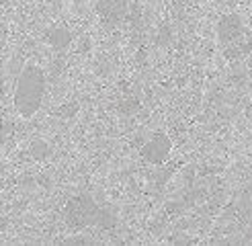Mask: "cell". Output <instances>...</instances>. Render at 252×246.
<instances>
[{
    "label": "cell",
    "mask_w": 252,
    "mask_h": 246,
    "mask_svg": "<svg viewBox=\"0 0 252 246\" xmlns=\"http://www.w3.org/2000/svg\"><path fill=\"white\" fill-rule=\"evenodd\" d=\"M45 86H47L45 72L39 66L27 64L21 70L15 86V96H12V103H15V109L21 117L31 119L41 109Z\"/></svg>",
    "instance_id": "6da1fadb"
},
{
    "label": "cell",
    "mask_w": 252,
    "mask_h": 246,
    "mask_svg": "<svg viewBox=\"0 0 252 246\" xmlns=\"http://www.w3.org/2000/svg\"><path fill=\"white\" fill-rule=\"evenodd\" d=\"M64 221L72 230H82L88 226H98L103 230H109L115 226V217L93 199L88 193L76 195L68 199L64 207Z\"/></svg>",
    "instance_id": "7a4b0ae2"
},
{
    "label": "cell",
    "mask_w": 252,
    "mask_h": 246,
    "mask_svg": "<svg viewBox=\"0 0 252 246\" xmlns=\"http://www.w3.org/2000/svg\"><path fill=\"white\" fill-rule=\"evenodd\" d=\"M170 148H172L170 138H168L166 133L158 131V133H154L152 138H150V140L142 146L140 154H142V158L146 160V162H150V164H160V162H164L166 156L170 154Z\"/></svg>",
    "instance_id": "3957f363"
},
{
    "label": "cell",
    "mask_w": 252,
    "mask_h": 246,
    "mask_svg": "<svg viewBox=\"0 0 252 246\" xmlns=\"http://www.w3.org/2000/svg\"><path fill=\"white\" fill-rule=\"evenodd\" d=\"M96 15L105 25H117L127 15V0H96Z\"/></svg>",
    "instance_id": "277c9868"
},
{
    "label": "cell",
    "mask_w": 252,
    "mask_h": 246,
    "mask_svg": "<svg viewBox=\"0 0 252 246\" xmlns=\"http://www.w3.org/2000/svg\"><path fill=\"white\" fill-rule=\"evenodd\" d=\"M242 31H244V23L240 15H223L218 23V37H220V43L223 45L234 43L242 35Z\"/></svg>",
    "instance_id": "5b68a950"
},
{
    "label": "cell",
    "mask_w": 252,
    "mask_h": 246,
    "mask_svg": "<svg viewBox=\"0 0 252 246\" xmlns=\"http://www.w3.org/2000/svg\"><path fill=\"white\" fill-rule=\"evenodd\" d=\"M45 41L54 49H66L72 41V33L64 27H54V29H49L45 33Z\"/></svg>",
    "instance_id": "8992f818"
},
{
    "label": "cell",
    "mask_w": 252,
    "mask_h": 246,
    "mask_svg": "<svg viewBox=\"0 0 252 246\" xmlns=\"http://www.w3.org/2000/svg\"><path fill=\"white\" fill-rule=\"evenodd\" d=\"M31 156L37 160V162H41V160H45L49 156V146L41 140H37L31 144Z\"/></svg>",
    "instance_id": "52a82bcc"
},
{
    "label": "cell",
    "mask_w": 252,
    "mask_h": 246,
    "mask_svg": "<svg viewBox=\"0 0 252 246\" xmlns=\"http://www.w3.org/2000/svg\"><path fill=\"white\" fill-rule=\"evenodd\" d=\"M137 107H140V103H137V101H131V103H121V105H119V109H121V111H125V113H131V111H135Z\"/></svg>",
    "instance_id": "ba28073f"
},
{
    "label": "cell",
    "mask_w": 252,
    "mask_h": 246,
    "mask_svg": "<svg viewBox=\"0 0 252 246\" xmlns=\"http://www.w3.org/2000/svg\"><path fill=\"white\" fill-rule=\"evenodd\" d=\"M248 117H250V119H252V105H250V107H248Z\"/></svg>",
    "instance_id": "9c48e42d"
}]
</instances>
